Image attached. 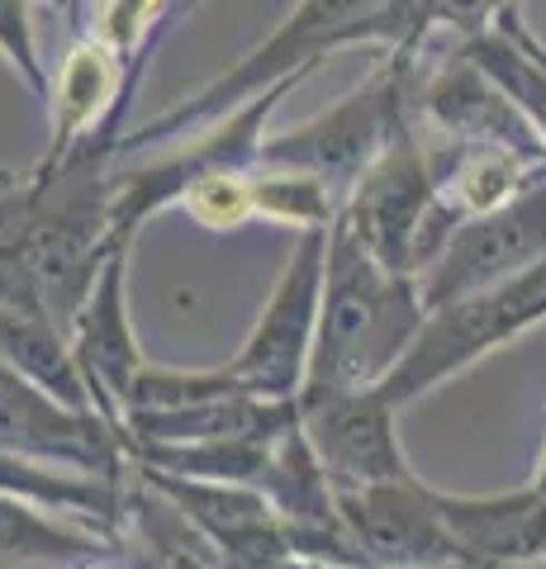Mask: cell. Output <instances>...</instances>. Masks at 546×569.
<instances>
[{
    "instance_id": "cell-1",
    "label": "cell",
    "mask_w": 546,
    "mask_h": 569,
    "mask_svg": "<svg viewBox=\"0 0 546 569\" xmlns=\"http://www.w3.org/2000/svg\"><path fill=\"white\" fill-rule=\"evenodd\" d=\"M428 318V305L418 295V276L390 271L371 257L343 213L328 228V266H324V309L319 337L309 356L314 389H366L380 385L395 361L409 351L414 332Z\"/></svg>"
},
{
    "instance_id": "cell-2",
    "label": "cell",
    "mask_w": 546,
    "mask_h": 569,
    "mask_svg": "<svg viewBox=\"0 0 546 569\" xmlns=\"http://www.w3.org/2000/svg\"><path fill=\"white\" fill-rule=\"evenodd\" d=\"M376 6L380 0H299L248 58H238L228 71H219L215 81L200 86L196 96H186L176 110L125 133L119 152H152V148H162V142H181L190 133L209 129V123H219L224 114H234L238 104L257 100L261 91H276V86H286V81H305L324 58L347 48L351 29Z\"/></svg>"
},
{
    "instance_id": "cell-3",
    "label": "cell",
    "mask_w": 546,
    "mask_h": 569,
    "mask_svg": "<svg viewBox=\"0 0 546 569\" xmlns=\"http://www.w3.org/2000/svg\"><path fill=\"white\" fill-rule=\"evenodd\" d=\"M418 58L385 52V62L332 110L295 123V129L267 133L257 167L309 171L347 204V194L366 176V167L418 119Z\"/></svg>"
},
{
    "instance_id": "cell-4",
    "label": "cell",
    "mask_w": 546,
    "mask_h": 569,
    "mask_svg": "<svg viewBox=\"0 0 546 569\" xmlns=\"http://www.w3.org/2000/svg\"><path fill=\"white\" fill-rule=\"evenodd\" d=\"M537 323H546V261L527 266L514 280L489 284V290H475L451 299V305L428 309L409 351L399 356L395 370L376 389L404 413L423 395H433L437 385L456 380L461 370L485 361L489 351L508 347L514 337H523Z\"/></svg>"
},
{
    "instance_id": "cell-5",
    "label": "cell",
    "mask_w": 546,
    "mask_h": 569,
    "mask_svg": "<svg viewBox=\"0 0 546 569\" xmlns=\"http://www.w3.org/2000/svg\"><path fill=\"white\" fill-rule=\"evenodd\" d=\"M324 266H328V228H305L295 233V247L280 276L261 305L248 342L234 351L224 370L242 389L261 399H299L309 380V356L319 337V309H324Z\"/></svg>"
},
{
    "instance_id": "cell-6",
    "label": "cell",
    "mask_w": 546,
    "mask_h": 569,
    "mask_svg": "<svg viewBox=\"0 0 546 569\" xmlns=\"http://www.w3.org/2000/svg\"><path fill=\"white\" fill-rule=\"evenodd\" d=\"M299 81H286L276 91H261L257 100L238 104L234 114H224L209 129L181 138L167 157H152L143 167H115V242L133 247V238L162 213L167 204L181 200V190L205 171H252L267 142V123L276 114V104L286 100V91Z\"/></svg>"
},
{
    "instance_id": "cell-7",
    "label": "cell",
    "mask_w": 546,
    "mask_h": 569,
    "mask_svg": "<svg viewBox=\"0 0 546 569\" xmlns=\"http://www.w3.org/2000/svg\"><path fill=\"white\" fill-rule=\"evenodd\" d=\"M537 261H546V176L523 186L514 200L470 213L443 252L418 271V295L428 309H437L499 280H514Z\"/></svg>"
},
{
    "instance_id": "cell-8",
    "label": "cell",
    "mask_w": 546,
    "mask_h": 569,
    "mask_svg": "<svg viewBox=\"0 0 546 569\" xmlns=\"http://www.w3.org/2000/svg\"><path fill=\"white\" fill-rule=\"evenodd\" d=\"M299 427H305L314 456L328 470L332 489H371L414 479L409 456L399 447V408L366 389H299Z\"/></svg>"
},
{
    "instance_id": "cell-9",
    "label": "cell",
    "mask_w": 546,
    "mask_h": 569,
    "mask_svg": "<svg viewBox=\"0 0 546 569\" xmlns=\"http://www.w3.org/2000/svg\"><path fill=\"white\" fill-rule=\"evenodd\" d=\"M437 200V171H433V142L423 119H414L390 148H385L366 176L351 186L343 204V223L357 233L371 257H380L390 271L414 276L423 223Z\"/></svg>"
},
{
    "instance_id": "cell-10",
    "label": "cell",
    "mask_w": 546,
    "mask_h": 569,
    "mask_svg": "<svg viewBox=\"0 0 546 569\" xmlns=\"http://www.w3.org/2000/svg\"><path fill=\"white\" fill-rule=\"evenodd\" d=\"M167 503L190 522V531L209 546L219 569H286L295 565L286 518L271 508V498L257 485L234 479H190L133 466Z\"/></svg>"
},
{
    "instance_id": "cell-11",
    "label": "cell",
    "mask_w": 546,
    "mask_h": 569,
    "mask_svg": "<svg viewBox=\"0 0 546 569\" xmlns=\"http://www.w3.org/2000/svg\"><path fill=\"white\" fill-rule=\"evenodd\" d=\"M0 451L110 475V479L129 475L125 432L110 418L62 403L39 380L14 370L6 356H0Z\"/></svg>"
},
{
    "instance_id": "cell-12",
    "label": "cell",
    "mask_w": 546,
    "mask_h": 569,
    "mask_svg": "<svg viewBox=\"0 0 546 569\" xmlns=\"http://www.w3.org/2000/svg\"><path fill=\"white\" fill-rule=\"evenodd\" d=\"M343 522L366 569H470L433 508V485L399 479L338 493Z\"/></svg>"
},
{
    "instance_id": "cell-13",
    "label": "cell",
    "mask_w": 546,
    "mask_h": 569,
    "mask_svg": "<svg viewBox=\"0 0 546 569\" xmlns=\"http://www.w3.org/2000/svg\"><path fill=\"white\" fill-rule=\"evenodd\" d=\"M129 252L133 247H119V252L100 266L91 295L81 299V309L72 313V323H67L72 356L86 376V389H91L96 413L110 418L119 432H125L133 385L148 366L143 347H138V332H133V313H129Z\"/></svg>"
},
{
    "instance_id": "cell-14",
    "label": "cell",
    "mask_w": 546,
    "mask_h": 569,
    "mask_svg": "<svg viewBox=\"0 0 546 569\" xmlns=\"http://www.w3.org/2000/svg\"><path fill=\"white\" fill-rule=\"evenodd\" d=\"M418 119L423 129L443 133V142H495L546 162V142L527 114L466 48H456L433 77L418 81Z\"/></svg>"
},
{
    "instance_id": "cell-15",
    "label": "cell",
    "mask_w": 546,
    "mask_h": 569,
    "mask_svg": "<svg viewBox=\"0 0 546 569\" xmlns=\"http://www.w3.org/2000/svg\"><path fill=\"white\" fill-rule=\"evenodd\" d=\"M433 508L470 569H514L546 560V493L527 479L499 493L433 489Z\"/></svg>"
},
{
    "instance_id": "cell-16",
    "label": "cell",
    "mask_w": 546,
    "mask_h": 569,
    "mask_svg": "<svg viewBox=\"0 0 546 569\" xmlns=\"http://www.w3.org/2000/svg\"><path fill=\"white\" fill-rule=\"evenodd\" d=\"M125 489H129V475L110 479V475L0 451V493L6 498H24V503H39L48 512H62V518L100 527L115 541H119V527H125Z\"/></svg>"
},
{
    "instance_id": "cell-17",
    "label": "cell",
    "mask_w": 546,
    "mask_h": 569,
    "mask_svg": "<svg viewBox=\"0 0 546 569\" xmlns=\"http://www.w3.org/2000/svg\"><path fill=\"white\" fill-rule=\"evenodd\" d=\"M0 356L14 370H24L29 380H39L48 395H58L62 403L96 413L91 389H86V376L72 356V337L39 299H0Z\"/></svg>"
},
{
    "instance_id": "cell-18",
    "label": "cell",
    "mask_w": 546,
    "mask_h": 569,
    "mask_svg": "<svg viewBox=\"0 0 546 569\" xmlns=\"http://www.w3.org/2000/svg\"><path fill=\"white\" fill-rule=\"evenodd\" d=\"M433 171H437V194L461 219H470V213L514 200L523 186L542 181L546 162L514 148H495V142H437Z\"/></svg>"
},
{
    "instance_id": "cell-19",
    "label": "cell",
    "mask_w": 546,
    "mask_h": 569,
    "mask_svg": "<svg viewBox=\"0 0 546 569\" xmlns=\"http://www.w3.org/2000/svg\"><path fill=\"white\" fill-rule=\"evenodd\" d=\"M110 550V531L0 493V569H72Z\"/></svg>"
},
{
    "instance_id": "cell-20",
    "label": "cell",
    "mask_w": 546,
    "mask_h": 569,
    "mask_svg": "<svg viewBox=\"0 0 546 569\" xmlns=\"http://www.w3.org/2000/svg\"><path fill=\"white\" fill-rule=\"evenodd\" d=\"M461 48L504 86L508 100L518 104L527 123L537 129V138L546 142V58L537 48V33H527L518 14H508V20H499L489 33H480V39H470Z\"/></svg>"
},
{
    "instance_id": "cell-21",
    "label": "cell",
    "mask_w": 546,
    "mask_h": 569,
    "mask_svg": "<svg viewBox=\"0 0 546 569\" xmlns=\"http://www.w3.org/2000/svg\"><path fill=\"white\" fill-rule=\"evenodd\" d=\"M252 209H257V219L286 223L295 233H305V228H332V219L343 213V200L309 171L257 167L252 171Z\"/></svg>"
},
{
    "instance_id": "cell-22",
    "label": "cell",
    "mask_w": 546,
    "mask_h": 569,
    "mask_svg": "<svg viewBox=\"0 0 546 569\" xmlns=\"http://www.w3.org/2000/svg\"><path fill=\"white\" fill-rule=\"evenodd\" d=\"M252 171H205L181 190V200L176 204H181L200 228H209V233H234V228L257 219V209H252Z\"/></svg>"
},
{
    "instance_id": "cell-23",
    "label": "cell",
    "mask_w": 546,
    "mask_h": 569,
    "mask_svg": "<svg viewBox=\"0 0 546 569\" xmlns=\"http://www.w3.org/2000/svg\"><path fill=\"white\" fill-rule=\"evenodd\" d=\"M0 58H6L29 96H48V67L39 52V29H33V0H0Z\"/></svg>"
},
{
    "instance_id": "cell-24",
    "label": "cell",
    "mask_w": 546,
    "mask_h": 569,
    "mask_svg": "<svg viewBox=\"0 0 546 569\" xmlns=\"http://www.w3.org/2000/svg\"><path fill=\"white\" fill-rule=\"evenodd\" d=\"M72 569H129V565L110 550V556H91V560H81V565H72Z\"/></svg>"
},
{
    "instance_id": "cell-25",
    "label": "cell",
    "mask_w": 546,
    "mask_h": 569,
    "mask_svg": "<svg viewBox=\"0 0 546 569\" xmlns=\"http://www.w3.org/2000/svg\"><path fill=\"white\" fill-rule=\"evenodd\" d=\"M533 485L546 493V437H542V456H537V470H533Z\"/></svg>"
},
{
    "instance_id": "cell-26",
    "label": "cell",
    "mask_w": 546,
    "mask_h": 569,
    "mask_svg": "<svg viewBox=\"0 0 546 569\" xmlns=\"http://www.w3.org/2000/svg\"><path fill=\"white\" fill-rule=\"evenodd\" d=\"M200 6V0H171V10H176V20H181V14H190V10H196Z\"/></svg>"
},
{
    "instance_id": "cell-27",
    "label": "cell",
    "mask_w": 546,
    "mask_h": 569,
    "mask_svg": "<svg viewBox=\"0 0 546 569\" xmlns=\"http://www.w3.org/2000/svg\"><path fill=\"white\" fill-rule=\"evenodd\" d=\"M14 181H20V171H0V190H10Z\"/></svg>"
},
{
    "instance_id": "cell-28",
    "label": "cell",
    "mask_w": 546,
    "mask_h": 569,
    "mask_svg": "<svg viewBox=\"0 0 546 569\" xmlns=\"http://www.w3.org/2000/svg\"><path fill=\"white\" fill-rule=\"evenodd\" d=\"M86 6H91V0H77V24H81V14H86Z\"/></svg>"
},
{
    "instance_id": "cell-29",
    "label": "cell",
    "mask_w": 546,
    "mask_h": 569,
    "mask_svg": "<svg viewBox=\"0 0 546 569\" xmlns=\"http://www.w3.org/2000/svg\"><path fill=\"white\" fill-rule=\"evenodd\" d=\"M514 569H546V560H533V565H514Z\"/></svg>"
},
{
    "instance_id": "cell-30",
    "label": "cell",
    "mask_w": 546,
    "mask_h": 569,
    "mask_svg": "<svg viewBox=\"0 0 546 569\" xmlns=\"http://www.w3.org/2000/svg\"><path fill=\"white\" fill-rule=\"evenodd\" d=\"M508 6H514V10H518V0H508Z\"/></svg>"
},
{
    "instance_id": "cell-31",
    "label": "cell",
    "mask_w": 546,
    "mask_h": 569,
    "mask_svg": "<svg viewBox=\"0 0 546 569\" xmlns=\"http://www.w3.org/2000/svg\"><path fill=\"white\" fill-rule=\"evenodd\" d=\"M0 257H6V252H0Z\"/></svg>"
}]
</instances>
